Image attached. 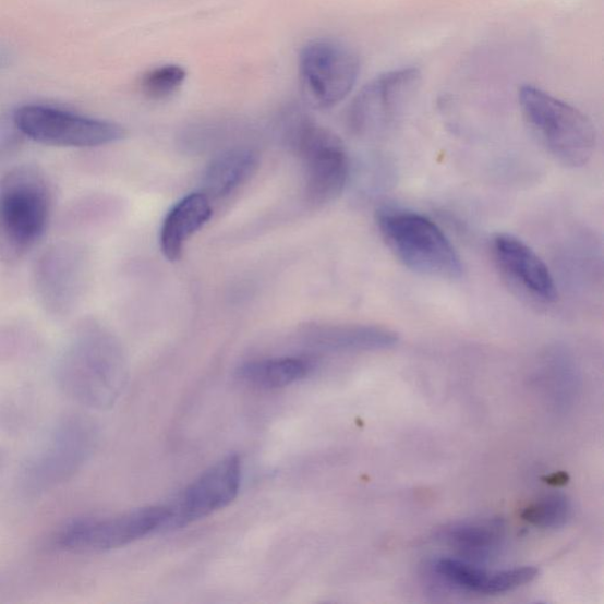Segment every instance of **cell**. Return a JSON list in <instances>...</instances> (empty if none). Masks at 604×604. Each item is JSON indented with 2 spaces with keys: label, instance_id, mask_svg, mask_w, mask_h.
<instances>
[{
  "label": "cell",
  "instance_id": "6da1fadb",
  "mask_svg": "<svg viewBox=\"0 0 604 604\" xmlns=\"http://www.w3.org/2000/svg\"><path fill=\"white\" fill-rule=\"evenodd\" d=\"M52 194L40 169L20 166L0 178V262L19 264L49 225Z\"/></svg>",
  "mask_w": 604,
  "mask_h": 604
},
{
  "label": "cell",
  "instance_id": "7a4b0ae2",
  "mask_svg": "<svg viewBox=\"0 0 604 604\" xmlns=\"http://www.w3.org/2000/svg\"><path fill=\"white\" fill-rule=\"evenodd\" d=\"M377 226L386 247L402 266L428 278H462V258L447 234L426 215L401 207H383L377 212Z\"/></svg>",
  "mask_w": 604,
  "mask_h": 604
},
{
  "label": "cell",
  "instance_id": "3957f363",
  "mask_svg": "<svg viewBox=\"0 0 604 604\" xmlns=\"http://www.w3.org/2000/svg\"><path fill=\"white\" fill-rule=\"evenodd\" d=\"M520 107L529 131L560 165L579 168L593 157L596 131L579 109L535 86H522Z\"/></svg>",
  "mask_w": 604,
  "mask_h": 604
},
{
  "label": "cell",
  "instance_id": "277c9868",
  "mask_svg": "<svg viewBox=\"0 0 604 604\" xmlns=\"http://www.w3.org/2000/svg\"><path fill=\"white\" fill-rule=\"evenodd\" d=\"M125 379L123 358L105 335H78L63 357L61 380L67 392L93 408L113 406Z\"/></svg>",
  "mask_w": 604,
  "mask_h": 604
},
{
  "label": "cell",
  "instance_id": "5b68a950",
  "mask_svg": "<svg viewBox=\"0 0 604 604\" xmlns=\"http://www.w3.org/2000/svg\"><path fill=\"white\" fill-rule=\"evenodd\" d=\"M167 506H150L107 517H90L65 526L57 545L73 553H100L123 548L157 531H165Z\"/></svg>",
  "mask_w": 604,
  "mask_h": 604
},
{
  "label": "cell",
  "instance_id": "8992f818",
  "mask_svg": "<svg viewBox=\"0 0 604 604\" xmlns=\"http://www.w3.org/2000/svg\"><path fill=\"white\" fill-rule=\"evenodd\" d=\"M12 120L22 135L52 147H102L126 136L125 129L118 123L50 107L24 106L14 112Z\"/></svg>",
  "mask_w": 604,
  "mask_h": 604
},
{
  "label": "cell",
  "instance_id": "52a82bcc",
  "mask_svg": "<svg viewBox=\"0 0 604 604\" xmlns=\"http://www.w3.org/2000/svg\"><path fill=\"white\" fill-rule=\"evenodd\" d=\"M294 148L305 170V196L314 207L335 203L350 178V160L342 141L328 129L313 123L299 126Z\"/></svg>",
  "mask_w": 604,
  "mask_h": 604
},
{
  "label": "cell",
  "instance_id": "ba28073f",
  "mask_svg": "<svg viewBox=\"0 0 604 604\" xmlns=\"http://www.w3.org/2000/svg\"><path fill=\"white\" fill-rule=\"evenodd\" d=\"M299 70L310 102L316 108L327 109L350 95L361 64L357 53L343 43L322 39L302 49Z\"/></svg>",
  "mask_w": 604,
  "mask_h": 604
},
{
  "label": "cell",
  "instance_id": "9c48e42d",
  "mask_svg": "<svg viewBox=\"0 0 604 604\" xmlns=\"http://www.w3.org/2000/svg\"><path fill=\"white\" fill-rule=\"evenodd\" d=\"M241 481L240 457L229 455L220 459L168 505L170 517L166 530L189 527L232 505L239 495Z\"/></svg>",
  "mask_w": 604,
  "mask_h": 604
},
{
  "label": "cell",
  "instance_id": "30bf717a",
  "mask_svg": "<svg viewBox=\"0 0 604 604\" xmlns=\"http://www.w3.org/2000/svg\"><path fill=\"white\" fill-rule=\"evenodd\" d=\"M491 251L500 277L514 292L539 305L557 301V286L548 266L524 241L498 233L491 242Z\"/></svg>",
  "mask_w": 604,
  "mask_h": 604
},
{
  "label": "cell",
  "instance_id": "8fae6325",
  "mask_svg": "<svg viewBox=\"0 0 604 604\" xmlns=\"http://www.w3.org/2000/svg\"><path fill=\"white\" fill-rule=\"evenodd\" d=\"M421 81L419 69L402 68L369 83L351 109V123L355 131L376 132L394 122L420 88Z\"/></svg>",
  "mask_w": 604,
  "mask_h": 604
},
{
  "label": "cell",
  "instance_id": "7c38bea8",
  "mask_svg": "<svg viewBox=\"0 0 604 604\" xmlns=\"http://www.w3.org/2000/svg\"><path fill=\"white\" fill-rule=\"evenodd\" d=\"M84 278V256L73 244H56L47 250L35 268L41 304L53 313H64L76 306Z\"/></svg>",
  "mask_w": 604,
  "mask_h": 604
},
{
  "label": "cell",
  "instance_id": "4fadbf2b",
  "mask_svg": "<svg viewBox=\"0 0 604 604\" xmlns=\"http://www.w3.org/2000/svg\"><path fill=\"white\" fill-rule=\"evenodd\" d=\"M431 572L459 591L497 595L515 591L537 578L534 567H521L506 570L487 571L463 558L442 557L431 565Z\"/></svg>",
  "mask_w": 604,
  "mask_h": 604
},
{
  "label": "cell",
  "instance_id": "5bb4252c",
  "mask_svg": "<svg viewBox=\"0 0 604 604\" xmlns=\"http://www.w3.org/2000/svg\"><path fill=\"white\" fill-rule=\"evenodd\" d=\"M306 340L324 352L357 353L392 349L399 338L394 330L376 325H330L312 327Z\"/></svg>",
  "mask_w": 604,
  "mask_h": 604
},
{
  "label": "cell",
  "instance_id": "9a60e30c",
  "mask_svg": "<svg viewBox=\"0 0 604 604\" xmlns=\"http://www.w3.org/2000/svg\"><path fill=\"white\" fill-rule=\"evenodd\" d=\"M213 217L210 198L203 192L184 196L172 207L160 234L161 251L169 262H178L186 241Z\"/></svg>",
  "mask_w": 604,
  "mask_h": 604
},
{
  "label": "cell",
  "instance_id": "2e32d148",
  "mask_svg": "<svg viewBox=\"0 0 604 604\" xmlns=\"http://www.w3.org/2000/svg\"><path fill=\"white\" fill-rule=\"evenodd\" d=\"M442 539L469 563H482L498 554L506 540V527L495 519L459 522L444 529Z\"/></svg>",
  "mask_w": 604,
  "mask_h": 604
},
{
  "label": "cell",
  "instance_id": "e0dca14e",
  "mask_svg": "<svg viewBox=\"0 0 604 604\" xmlns=\"http://www.w3.org/2000/svg\"><path fill=\"white\" fill-rule=\"evenodd\" d=\"M315 366L313 359L306 357L267 358L242 364L237 376L257 390L270 391L304 380Z\"/></svg>",
  "mask_w": 604,
  "mask_h": 604
},
{
  "label": "cell",
  "instance_id": "ac0fdd59",
  "mask_svg": "<svg viewBox=\"0 0 604 604\" xmlns=\"http://www.w3.org/2000/svg\"><path fill=\"white\" fill-rule=\"evenodd\" d=\"M258 167L257 154L246 148L230 149L215 157L204 174V191L210 200L233 194Z\"/></svg>",
  "mask_w": 604,
  "mask_h": 604
},
{
  "label": "cell",
  "instance_id": "d6986e66",
  "mask_svg": "<svg viewBox=\"0 0 604 604\" xmlns=\"http://www.w3.org/2000/svg\"><path fill=\"white\" fill-rule=\"evenodd\" d=\"M572 516L570 499L564 494L542 496L524 508L522 519L531 526L541 529H558L565 527Z\"/></svg>",
  "mask_w": 604,
  "mask_h": 604
},
{
  "label": "cell",
  "instance_id": "ffe728a7",
  "mask_svg": "<svg viewBox=\"0 0 604 604\" xmlns=\"http://www.w3.org/2000/svg\"><path fill=\"white\" fill-rule=\"evenodd\" d=\"M185 75V70L180 65L156 68L143 77L142 90L152 99H165L181 88Z\"/></svg>",
  "mask_w": 604,
  "mask_h": 604
}]
</instances>
